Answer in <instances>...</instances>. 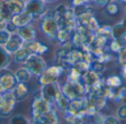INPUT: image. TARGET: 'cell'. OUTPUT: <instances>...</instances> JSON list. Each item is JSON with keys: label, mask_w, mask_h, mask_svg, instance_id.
Returning a JSON list of instances; mask_svg holds the SVG:
<instances>
[{"label": "cell", "mask_w": 126, "mask_h": 124, "mask_svg": "<svg viewBox=\"0 0 126 124\" xmlns=\"http://www.w3.org/2000/svg\"><path fill=\"white\" fill-rule=\"evenodd\" d=\"M79 26L83 27L95 33L99 28V24L91 8L87 5L73 7Z\"/></svg>", "instance_id": "obj_1"}, {"label": "cell", "mask_w": 126, "mask_h": 124, "mask_svg": "<svg viewBox=\"0 0 126 124\" xmlns=\"http://www.w3.org/2000/svg\"><path fill=\"white\" fill-rule=\"evenodd\" d=\"M40 30L44 35L55 45H59L57 41V35L60 30L57 20L53 15V9L51 11H47V13L44 17L41 18Z\"/></svg>", "instance_id": "obj_2"}, {"label": "cell", "mask_w": 126, "mask_h": 124, "mask_svg": "<svg viewBox=\"0 0 126 124\" xmlns=\"http://www.w3.org/2000/svg\"><path fill=\"white\" fill-rule=\"evenodd\" d=\"M54 105L43 97L41 91H38L34 94L33 100L32 103V117L34 121H42L44 118L53 110Z\"/></svg>", "instance_id": "obj_3"}, {"label": "cell", "mask_w": 126, "mask_h": 124, "mask_svg": "<svg viewBox=\"0 0 126 124\" xmlns=\"http://www.w3.org/2000/svg\"><path fill=\"white\" fill-rule=\"evenodd\" d=\"M25 0H2L0 1V17L10 22L13 17L25 10Z\"/></svg>", "instance_id": "obj_4"}, {"label": "cell", "mask_w": 126, "mask_h": 124, "mask_svg": "<svg viewBox=\"0 0 126 124\" xmlns=\"http://www.w3.org/2000/svg\"><path fill=\"white\" fill-rule=\"evenodd\" d=\"M62 93L71 100L82 98L88 94V90L82 81L68 80L62 86Z\"/></svg>", "instance_id": "obj_5"}, {"label": "cell", "mask_w": 126, "mask_h": 124, "mask_svg": "<svg viewBox=\"0 0 126 124\" xmlns=\"http://www.w3.org/2000/svg\"><path fill=\"white\" fill-rule=\"evenodd\" d=\"M65 70L66 69L56 65L47 66L42 74L38 77V82L41 86L50 83H57Z\"/></svg>", "instance_id": "obj_6"}, {"label": "cell", "mask_w": 126, "mask_h": 124, "mask_svg": "<svg viewBox=\"0 0 126 124\" xmlns=\"http://www.w3.org/2000/svg\"><path fill=\"white\" fill-rule=\"evenodd\" d=\"M23 65V67L25 68L31 75H33L37 78L47 67L46 62L42 56L37 54H32Z\"/></svg>", "instance_id": "obj_7"}, {"label": "cell", "mask_w": 126, "mask_h": 124, "mask_svg": "<svg viewBox=\"0 0 126 124\" xmlns=\"http://www.w3.org/2000/svg\"><path fill=\"white\" fill-rule=\"evenodd\" d=\"M18 83L15 73L7 68L0 69V84L5 92H12Z\"/></svg>", "instance_id": "obj_8"}, {"label": "cell", "mask_w": 126, "mask_h": 124, "mask_svg": "<svg viewBox=\"0 0 126 124\" xmlns=\"http://www.w3.org/2000/svg\"><path fill=\"white\" fill-rule=\"evenodd\" d=\"M17 103V100L12 92H6L2 96L1 106H0V117H8L14 111Z\"/></svg>", "instance_id": "obj_9"}, {"label": "cell", "mask_w": 126, "mask_h": 124, "mask_svg": "<svg viewBox=\"0 0 126 124\" xmlns=\"http://www.w3.org/2000/svg\"><path fill=\"white\" fill-rule=\"evenodd\" d=\"M45 4L42 0H29L26 2L25 11L30 13L34 19L42 18L47 11Z\"/></svg>", "instance_id": "obj_10"}, {"label": "cell", "mask_w": 126, "mask_h": 124, "mask_svg": "<svg viewBox=\"0 0 126 124\" xmlns=\"http://www.w3.org/2000/svg\"><path fill=\"white\" fill-rule=\"evenodd\" d=\"M42 97L51 103H54L56 99L62 93V87L59 82L42 86L41 88ZM54 105V104H53Z\"/></svg>", "instance_id": "obj_11"}, {"label": "cell", "mask_w": 126, "mask_h": 124, "mask_svg": "<svg viewBox=\"0 0 126 124\" xmlns=\"http://www.w3.org/2000/svg\"><path fill=\"white\" fill-rule=\"evenodd\" d=\"M88 106H89V101L88 97L85 96L82 98L71 100L69 108L66 111L69 112L73 115L85 117V112Z\"/></svg>", "instance_id": "obj_12"}, {"label": "cell", "mask_w": 126, "mask_h": 124, "mask_svg": "<svg viewBox=\"0 0 126 124\" xmlns=\"http://www.w3.org/2000/svg\"><path fill=\"white\" fill-rule=\"evenodd\" d=\"M99 74H100L91 69H89L88 71H85L83 74L81 81L85 86L88 90V93L90 91L91 89H93L95 86H96L102 80Z\"/></svg>", "instance_id": "obj_13"}, {"label": "cell", "mask_w": 126, "mask_h": 124, "mask_svg": "<svg viewBox=\"0 0 126 124\" xmlns=\"http://www.w3.org/2000/svg\"><path fill=\"white\" fill-rule=\"evenodd\" d=\"M24 44L25 41L22 39V38L17 33H14L11 35L10 39L4 46V48L9 53L14 55L24 45Z\"/></svg>", "instance_id": "obj_14"}, {"label": "cell", "mask_w": 126, "mask_h": 124, "mask_svg": "<svg viewBox=\"0 0 126 124\" xmlns=\"http://www.w3.org/2000/svg\"><path fill=\"white\" fill-rule=\"evenodd\" d=\"M34 19H35L34 17L30 13H28L27 11L25 10L22 13L14 16L11 21L19 28L31 25Z\"/></svg>", "instance_id": "obj_15"}, {"label": "cell", "mask_w": 126, "mask_h": 124, "mask_svg": "<svg viewBox=\"0 0 126 124\" xmlns=\"http://www.w3.org/2000/svg\"><path fill=\"white\" fill-rule=\"evenodd\" d=\"M16 33L22 38V39L25 42L34 41L36 40L37 36V32L36 28L31 25L19 28Z\"/></svg>", "instance_id": "obj_16"}, {"label": "cell", "mask_w": 126, "mask_h": 124, "mask_svg": "<svg viewBox=\"0 0 126 124\" xmlns=\"http://www.w3.org/2000/svg\"><path fill=\"white\" fill-rule=\"evenodd\" d=\"M66 63L68 66H74L81 61H83V54L81 49L77 48H72L69 51L65 56Z\"/></svg>", "instance_id": "obj_17"}, {"label": "cell", "mask_w": 126, "mask_h": 124, "mask_svg": "<svg viewBox=\"0 0 126 124\" xmlns=\"http://www.w3.org/2000/svg\"><path fill=\"white\" fill-rule=\"evenodd\" d=\"M24 45L28 47V48L31 50L33 54L42 56L48 51V47L45 44L36 40L31 42H25Z\"/></svg>", "instance_id": "obj_18"}, {"label": "cell", "mask_w": 126, "mask_h": 124, "mask_svg": "<svg viewBox=\"0 0 126 124\" xmlns=\"http://www.w3.org/2000/svg\"><path fill=\"white\" fill-rule=\"evenodd\" d=\"M12 94L17 102H21L28 97L29 94V88L26 83H18L13 90Z\"/></svg>", "instance_id": "obj_19"}, {"label": "cell", "mask_w": 126, "mask_h": 124, "mask_svg": "<svg viewBox=\"0 0 126 124\" xmlns=\"http://www.w3.org/2000/svg\"><path fill=\"white\" fill-rule=\"evenodd\" d=\"M32 52L26 45H23L19 51L14 54V62L19 64H24L27 59L32 55Z\"/></svg>", "instance_id": "obj_20"}, {"label": "cell", "mask_w": 126, "mask_h": 124, "mask_svg": "<svg viewBox=\"0 0 126 124\" xmlns=\"http://www.w3.org/2000/svg\"><path fill=\"white\" fill-rule=\"evenodd\" d=\"M71 100L67 97L64 94L62 93L54 101V106L57 108L58 109L63 111H66L69 108L70 104H71Z\"/></svg>", "instance_id": "obj_21"}, {"label": "cell", "mask_w": 126, "mask_h": 124, "mask_svg": "<svg viewBox=\"0 0 126 124\" xmlns=\"http://www.w3.org/2000/svg\"><path fill=\"white\" fill-rule=\"evenodd\" d=\"M126 36V28L121 22L116 24L112 27V39H121Z\"/></svg>", "instance_id": "obj_22"}, {"label": "cell", "mask_w": 126, "mask_h": 124, "mask_svg": "<svg viewBox=\"0 0 126 124\" xmlns=\"http://www.w3.org/2000/svg\"><path fill=\"white\" fill-rule=\"evenodd\" d=\"M73 32L68 30V29H62L60 28L58 35H57V41L59 45H62L63 44H65L66 42H69L71 39Z\"/></svg>", "instance_id": "obj_23"}, {"label": "cell", "mask_w": 126, "mask_h": 124, "mask_svg": "<svg viewBox=\"0 0 126 124\" xmlns=\"http://www.w3.org/2000/svg\"><path fill=\"white\" fill-rule=\"evenodd\" d=\"M11 54L9 53L4 47L0 46V69L6 68L11 63Z\"/></svg>", "instance_id": "obj_24"}, {"label": "cell", "mask_w": 126, "mask_h": 124, "mask_svg": "<svg viewBox=\"0 0 126 124\" xmlns=\"http://www.w3.org/2000/svg\"><path fill=\"white\" fill-rule=\"evenodd\" d=\"M95 34L107 40H109L110 39H112V27L109 25L99 26V28L95 32Z\"/></svg>", "instance_id": "obj_25"}, {"label": "cell", "mask_w": 126, "mask_h": 124, "mask_svg": "<svg viewBox=\"0 0 126 124\" xmlns=\"http://www.w3.org/2000/svg\"><path fill=\"white\" fill-rule=\"evenodd\" d=\"M15 75L19 83H27L31 77V74L24 67L18 69L15 72Z\"/></svg>", "instance_id": "obj_26"}, {"label": "cell", "mask_w": 126, "mask_h": 124, "mask_svg": "<svg viewBox=\"0 0 126 124\" xmlns=\"http://www.w3.org/2000/svg\"><path fill=\"white\" fill-rule=\"evenodd\" d=\"M45 124H60V118L55 109H53L42 121Z\"/></svg>", "instance_id": "obj_27"}, {"label": "cell", "mask_w": 126, "mask_h": 124, "mask_svg": "<svg viewBox=\"0 0 126 124\" xmlns=\"http://www.w3.org/2000/svg\"><path fill=\"white\" fill-rule=\"evenodd\" d=\"M105 84L107 86H108L110 88H112V89L118 88V87L122 86V80H121V79L118 76L112 75V76L108 77L105 80Z\"/></svg>", "instance_id": "obj_28"}, {"label": "cell", "mask_w": 126, "mask_h": 124, "mask_svg": "<svg viewBox=\"0 0 126 124\" xmlns=\"http://www.w3.org/2000/svg\"><path fill=\"white\" fill-rule=\"evenodd\" d=\"M83 74L76 67H71L68 72V80H74V81H81Z\"/></svg>", "instance_id": "obj_29"}, {"label": "cell", "mask_w": 126, "mask_h": 124, "mask_svg": "<svg viewBox=\"0 0 126 124\" xmlns=\"http://www.w3.org/2000/svg\"><path fill=\"white\" fill-rule=\"evenodd\" d=\"M105 11L107 15L110 16V17H114L119 14V7L117 3H116L113 1L107 7L105 8Z\"/></svg>", "instance_id": "obj_30"}, {"label": "cell", "mask_w": 126, "mask_h": 124, "mask_svg": "<svg viewBox=\"0 0 126 124\" xmlns=\"http://www.w3.org/2000/svg\"><path fill=\"white\" fill-rule=\"evenodd\" d=\"M91 66V69L94 70L95 71H96L99 74H101L104 71L105 66V63H103L102 62L99 61L97 59H94L90 64Z\"/></svg>", "instance_id": "obj_31"}, {"label": "cell", "mask_w": 126, "mask_h": 124, "mask_svg": "<svg viewBox=\"0 0 126 124\" xmlns=\"http://www.w3.org/2000/svg\"><path fill=\"white\" fill-rule=\"evenodd\" d=\"M29 120L22 114H16L14 116L10 122V124H30Z\"/></svg>", "instance_id": "obj_32"}, {"label": "cell", "mask_w": 126, "mask_h": 124, "mask_svg": "<svg viewBox=\"0 0 126 124\" xmlns=\"http://www.w3.org/2000/svg\"><path fill=\"white\" fill-rule=\"evenodd\" d=\"M116 116L120 120H126V103H122L117 108L116 111Z\"/></svg>", "instance_id": "obj_33"}, {"label": "cell", "mask_w": 126, "mask_h": 124, "mask_svg": "<svg viewBox=\"0 0 126 124\" xmlns=\"http://www.w3.org/2000/svg\"><path fill=\"white\" fill-rule=\"evenodd\" d=\"M11 35V34L6 30L0 31V46L4 47L7 44V42L10 39Z\"/></svg>", "instance_id": "obj_34"}, {"label": "cell", "mask_w": 126, "mask_h": 124, "mask_svg": "<svg viewBox=\"0 0 126 124\" xmlns=\"http://www.w3.org/2000/svg\"><path fill=\"white\" fill-rule=\"evenodd\" d=\"M102 124H121V120L116 116H107L105 117Z\"/></svg>", "instance_id": "obj_35"}, {"label": "cell", "mask_w": 126, "mask_h": 124, "mask_svg": "<svg viewBox=\"0 0 126 124\" xmlns=\"http://www.w3.org/2000/svg\"><path fill=\"white\" fill-rule=\"evenodd\" d=\"M126 98V88L123 87L119 89L118 93L116 94V97L114 98V100L116 101V103H119L122 102L124 99Z\"/></svg>", "instance_id": "obj_36"}, {"label": "cell", "mask_w": 126, "mask_h": 124, "mask_svg": "<svg viewBox=\"0 0 126 124\" xmlns=\"http://www.w3.org/2000/svg\"><path fill=\"white\" fill-rule=\"evenodd\" d=\"M5 30L7 31H8L11 34H12L16 33L17 30H18V28L14 24V22L12 21H10V22H7V25H6Z\"/></svg>", "instance_id": "obj_37"}, {"label": "cell", "mask_w": 126, "mask_h": 124, "mask_svg": "<svg viewBox=\"0 0 126 124\" xmlns=\"http://www.w3.org/2000/svg\"><path fill=\"white\" fill-rule=\"evenodd\" d=\"M112 2H113V0H94L95 4L98 7L103 8H105V7H107Z\"/></svg>", "instance_id": "obj_38"}, {"label": "cell", "mask_w": 126, "mask_h": 124, "mask_svg": "<svg viewBox=\"0 0 126 124\" xmlns=\"http://www.w3.org/2000/svg\"><path fill=\"white\" fill-rule=\"evenodd\" d=\"M90 2V0H72V5L73 7L81 6L87 5Z\"/></svg>", "instance_id": "obj_39"}, {"label": "cell", "mask_w": 126, "mask_h": 124, "mask_svg": "<svg viewBox=\"0 0 126 124\" xmlns=\"http://www.w3.org/2000/svg\"><path fill=\"white\" fill-rule=\"evenodd\" d=\"M7 22H6L5 20H4L3 19H2L1 17H0V31H2L5 30Z\"/></svg>", "instance_id": "obj_40"}, {"label": "cell", "mask_w": 126, "mask_h": 124, "mask_svg": "<svg viewBox=\"0 0 126 124\" xmlns=\"http://www.w3.org/2000/svg\"><path fill=\"white\" fill-rule=\"evenodd\" d=\"M43 2H45V3H53L56 1H58V0H42Z\"/></svg>", "instance_id": "obj_41"}, {"label": "cell", "mask_w": 126, "mask_h": 124, "mask_svg": "<svg viewBox=\"0 0 126 124\" xmlns=\"http://www.w3.org/2000/svg\"><path fill=\"white\" fill-rule=\"evenodd\" d=\"M30 124H45L43 122H42V121H34V120H33Z\"/></svg>", "instance_id": "obj_42"}, {"label": "cell", "mask_w": 126, "mask_h": 124, "mask_svg": "<svg viewBox=\"0 0 126 124\" xmlns=\"http://www.w3.org/2000/svg\"><path fill=\"white\" fill-rule=\"evenodd\" d=\"M119 2H120L122 4H123V5H126V0H119Z\"/></svg>", "instance_id": "obj_43"}, {"label": "cell", "mask_w": 126, "mask_h": 124, "mask_svg": "<svg viewBox=\"0 0 126 124\" xmlns=\"http://www.w3.org/2000/svg\"><path fill=\"white\" fill-rule=\"evenodd\" d=\"M2 95H1V94H0V106H1V102H2Z\"/></svg>", "instance_id": "obj_44"}, {"label": "cell", "mask_w": 126, "mask_h": 124, "mask_svg": "<svg viewBox=\"0 0 126 124\" xmlns=\"http://www.w3.org/2000/svg\"><path fill=\"white\" fill-rule=\"evenodd\" d=\"M125 17H126V8H125Z\"/></svg>", "instance_id": "obj_45"}, {"label": "cell", "mask_w": 126, "mask_h": 124, "mask_svg": "<svg viewBox=\"0 0 126 124\" xmlns=\"http://www.w3.org/2000/svg\"><path fill=\"white\" fill-rule=\"evenodd\" d=\"M85 124H90V123H85Z\"/></svg>", "instance_id": "obj_46"}]
</instances>
